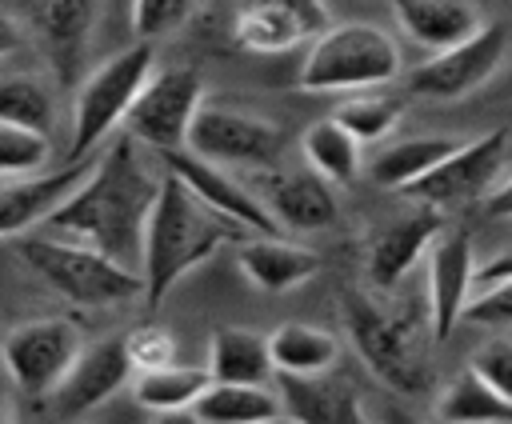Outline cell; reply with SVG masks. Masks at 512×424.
I'll list each match as a JSON object with an SVG mask.
<instances>
[{
	"mask_svg": "<svg viewBox=\"0 0 512 424\" xmlns=\"http://www.w3.org/2000/svg\"><path fill=\"white\" fill-rule=\"evenodd\" d=\"M160 188H164V176L148 168L140 140L120 132L104 148L88 184L40 232L96 248V252L140 272L144 236H148V220L160 200Z\"/></svg>",
	"mask_w": 512,
	"mask_h": 424,
	"instance_id": "obj_1",
	"label": "cell"
},
{
	"mask_svg": "<svg viewBox=\"0 0 512 424\" xmlns=\"http://www.w3.org/2000/svg\"><path fill=\"white\" fill-rule=\"evenodd\" d=\"M252 232L224 212L208 208L176 172L164 168V188L148 220L144 236V300L148 308H160V300L192 272L200 268L220 244H244Z\"/></svg>",
	"mask_w": 512,
	"mask_h": 424,
	"instance_id": "obj_2",
	"label": "cell"
},
{
	"mask_svg": "<svg viewBox=\"0 0 512 424\" xmlns=\"http://www.w3.org/2000/svg\"><path fill=\"white\" fill-rule=\"evenodd\" d=\"M344 304V328L352 336V348L360 352V360L368 364V372L376 380H384L392 392L400 396H420L432 384V336L420 332V324H412V316L392 312L388 304H380L376 296L348 288L340 296Z\"/></svg>",
	"mask_w": 512,
	"mask_h": 424,
	"instance_id": "obj_3",
	"label": "cell"
},
{
	"mask_svg": "<svg viewBox=\"0 0 512 424\" xmlns=\"http://www.w3.org/2000/svg\"><path fill=\"white\" fill-rule=\"evenodd\" d=\"M16 256L64 300L80 304V308H112L132 300L136 292H144V276L96 248L48 236V232H24L12 240Z\"/></svg>",
	"mask_w": 512,
	"mask_h": 424,
	"instance_id": "obj_4",
	"label": "cell"
},
{
	"mask_svg": "<svg viewBox=\"0 0 512 424\" xmlns=\"http://www.w3.org/2000/svg\"><path fill=\"white\" fill-rule=\"evenodd\" d=\"M400 48L376 24H332L324 36L312 40L300 64L304 92H364L392 84L400 76Z\"/></svg>",
	"mask_w": 512,
	"mask_h": 424,
	"instance_id": "obj_5",
	"label": "cell"
},
{
	"mask_svg": "<svg viewBox=\"0 0 512 424\" xmlns=\"http://www.w3.org/2000/svg\"><path fill=\"white\" fill-rule=\"evenodd\" d=\"M152 80V44H132L116 56H108L96 72L84 76L72 104V136H68V160L92 156L96 144L124 124L132 104L140 100L144 84Z\"/></svg>",
	"mask_w": 512,
	"mask_h": 424,
	"instance_id": "obj_6",
	"label": "cell"
},
{
	"mask_svg": "<svg viewBox=\"0 0 512 424\" xmlns=\"http://www.w3.org/2000/svg\"><path fill=\"white\" fill-rule=\"evenodd\" d=\"M200 72L196 68H160L152 72V80L144 84L140 100L132 104V112L124 116V132L132 140H140L144 148H152L156 156L168 152H184L192 124L200 116Z\"/></svg>",
	"mask_w": 512,
	"mask_h": 424,
	"instance_id": "obj_7",
	"label": "cell"
},
{
	"mask_svg": "<svg viewBox=\"0 0 512 424\" xmlns=\"http://www.w3.org/2000/svg\"><path fill=\"white\" fill-rule=\"evenodd\" d=\"M512 152V136L508 128H492L476 140H464L440 168H432L424 180L408 184L400 196H408L412 204H428V208H460V204H484L504 180L500 168Z\"/></svg>",
	"mask_w": 512,
	"mask_h": 424,
	"instance_id": "obj_8",
	"label": "cell"
},
{
	"mask_svg": "<svg viewBox=\"0 0 512 424\" xmlns=\"http://www.w3.org/2000/svg\"><path fill=\"white\" fill-rule=\"evenodd\" d=\"M80 352H84L80 348V332L64 316L24 320L4 340V364H8V372L16 380V388L24 396H32V400L52 396Z\"/></svg>",
	"mask_w": 512,
	"mask_h": 424,
	"instance_id": "obj_9",
	"label": "cell"
},
{
	"mask_svg": "<svg viewBox=\"0 0 512 424\" xmlns=\"http://www.w3.org/2000/svg\"><path fill=\"white\" fill-rule=\"evenodd\" d=\"M188 152L200 156V160H212L220 168H228V164L268 168L284 152V132L264 116H252V112H240V108L204 104L196 124H192Z\"/></svg>",
	"mask_w": 512,
	"mask_h": 424,
	"instance_id": "obj_10",
	"label": "cell"
},
{
	"mask_svg": "<svg viewBox=\"0 0 512 424\" xmlns=\"http://www.w3.org/2000/svg\"><path fill=\"white\" fill-rule=\"evenodd\" d=\"M508 52V28L504 24H484L472 40L428 56L408 72V92L424 100H456L476 92L504 60Z\"/></svg>",
	"mask_w": 512,
	"mask_h": 424,
	"instance_id": "obj_11",
	"label": "cell"
},
{
	"mask_svg": "<svg viewBox=\"0 0 512 424\" xmlns=\"http://www.w3.org/2000/svg\"><path fill=\"white\" fill-rule=\"evenodd\" d=\"M332 28L324 0H236L232 32L248 52H288Z\"/></svg>",
	"mask_w": 512,
	"mask_h": 424,
	"instance_id": "obj_12",
	"label": "cell"
},
{
	"mask_svg": "<svg viewBox=\"0 0 512 424\" xmlns=\"http://www.w3.org/2000/svg\"><path fill=\"white\" fill-rule=\"evenodd\" d=\"M96 164H100V156L92 152V156L68 160L56 172H36V176H24V180H8L4 192H0V232L8 240H16L24 232L44 228L88 184Z\"/></svg>",
	"mask_w": 512,
	"mask_h": 424,
	"instance_id": "obj_13",
	"label": "cell"
},
{
	"mask_svg": "<svg viewBox=\"0 0 512 424\" xmlns=\"http://www.w3.org/2000/svg\"><path fill=\"white\" fill-rule=\"evenodd\" d=\"M476 288L472 236L468 228H444L428 256V332L432 340H448V332L464 320V308Z\"/></svg>",
	"mask_w": 512,
	"mask_h": 424,
	"instance_id": "obj_14",
	"label": "cell"
},
{
	"mask_svg": "<svg viewBox=\"0 0 512 424\" xmlns=\"http://www.w3.org/2000/svg\"><path fill=\"white\" fill-rule=\"evenodd\" d=\"M160 164H164L168 172H176L208 208H216V212H224L228 220L244 224L252 236H284V228L276 224V216L268 212V204H264L256 192H248L236 176H228L220 164L200 160V156H192L188 148L160 156Z\"/></svg>",
	"mask_w": 512,
	"mask_h": 424,
	"instance_id": "obj_15",
	"label": "cell"
},
{
	"mask_svg": "<svg viewBox=\"0 0 512 424\" xmlns=\"http://www.w3.org/2000/svg\"><path fill=\"white\" fill-rule=\"evenodd\" d=\"M100 0H28V28L36 32L60 84H84L80 64L92 40Z\"/></svg>",
	"mask_w": 512,
	"mask_h": 424,
	"instance_id": "obj_16",
	"label": "cell"
},
{
	"mask_svg": "<svg viewBox=\"0 0 512 424\" xmlns=\"http://www.w3.org/2000/svg\"><path fill=\"white\" fill-rule=\"evenodd\" d=\"M444 228H448L444 224V212L440 208H428V204H416L404 216L388 220L372 236V244H368V280L376 288L400 284V276H408V268L424 252H432V244L440 240Z\"/></svg>",
	"mask_w": 512,
	"mask_h": 424,
	"instance_id": "obj_17",
	"label": "cell"
},
{
	"mask_svg": "<svg viewBox=\"0 0 512 424\" xmlns=\"http://www.w3.org/2000/svg\"><path fill=\"white\" fill-rule=\"evenodd\" d=\"M128 372H136V368L128 360L124 336H108V340L84 348L76 356V364L68 368V376L60 380V388L52 392L56 412L60 416H80V412L104 404L112 392H120L128 384Z\"/></svg>",
	"mask_w": 512,
	"mask_h": 424,
	"instance_id": "obj_18",
	"label": "cell"
},
{
	"mask_svg": "<svg viewBox=\"0 0 512 424\" xmlns=\"http://www.w3.org/2000/svg\"><path fill=\"white\" fill-rule=\"evenodd\" d=\"M276 384L284 412L296 424H368L360 388L336 372H316V376L276 372Z\"/></svg>",
	"mask_w": 512,
	"mask_h": 424,
	"instance_id": "obj_19",
	"label": "cell"
},
{
	"mask_svg": "<svg viewBox=\"0 0 512 424\" xmlns=\"http://www.w3.org/2000/svg\"><path fill=\"white\" fill-rule=\"evenodd\" d=\"M392 8L408 40H416L432 56L472 40L484 28V16L472 0H392Z\"/></svg>",
	"mask_w": 512,
	"mask_h": 424,
	"instance_id": "obj_20",
	"label": "cell"
},
{
	"mask_svg": "<svg viewBox=\"0 0 512 424\" xmlns=\"http://www.w3.org/2000/svg\"><path fill=\"white\" fill-rule=\"evenodd\" d=\"M268 212L284 232H320L336 224L340 204H336L332 180H324L312 168H300L268 184Z\"/></svg>",
	"mask_w": 512,
	"mask_h": 424,
	"instance_id": "obj_21",
	"label": "cell"
},
{
	"mask_svg": "<svg viewBox=\"0 0 512 424\" xmlns=\"http://www.w3.org/2000/svg\"><path fill=\"white\" fill-rule=\"evenodd\" d=\"M236 260L260 292H288L320 272V256L284 236H248L236 248Z\"/></svg>",
	"mask_w": 512,
	"mask_h": 424,
	"instance_id": "obj_22",
	"label": "cell"
},
{
	"mask_svg": "<svg viewBox=\"0 0 512 424\" xmlns=\"http://www.w3.org/2000/svg\"><path fill=\"white\" fill-rule=\"evenodd\" d=\"M464 140L456 136H412V140H396V144H384L372 164H368V176L376 188H388V192H404L408 184L424 180L432 168H440Z\"/></svg>",
	"mask_w": 512,
	"mask_h": 424,
	"instance_id": "obj_23",
	"label": "cell"
},
{
	"mask_svg": "<svg viewBox=\"0 0 512 424\" xmlns=\"http://www.w3.org/2000/svg\"><path fill=\"white\" fill-rule=\"evenodd\" d=\"M208 372L212 380H224V384H264L268 376H276L272 340L240 324L216 328L208 348Z\"/></svg>",
	"mask_w": 512,
	"mask_h": 424,
	"instance_id": "obj_24",
	"label": "cell"
},
{
	"mask_svg": "<svg viewBox=\"0 0 512 424\" xmlns=\"http://www.w3.org/2000/svg\"><path fill=\"white\" fill-rule=\"evenodd\" d=\"M436 416L444 424H512V400L500 396L472 364L460 368L436 396Z\"/></svg>",
	"mask_w": 512,
	"mask_h": 424,
	"instance_id": "obj_25",
	"label": "cell"
},
{
	"mask_svg": "<svg viewBox=\"0 0 512 424\" xmlns=\"http://www.w3.org/2000/svg\"><path fill=\"white\" fill-rule=\"evenodd\" d=\"M272 360L276 372H292V376H316V372H332L340 360V340L316 324H300L288 320L280 324L272 336Z\"/></svg>",
	"mask_w": 512,
	"mask_h": 424,
	"instance_id": "obj_26",
	"label": "cell"
},
{
	"mask_svg": "<svg viewBox=\"0 0 512 424\" xmlns=\"http://www.w3.org/2000/svg\"><path fill=\"white\" fill-rule=\"evenodd\" d=\"M284 412L280 392L264 384H224L212 380L208 392L196 400V416L204 424H260Z\"/></svg>",
	"mask_w": 512,
	"mask_h": 424,
	"instance_id": "obj_27",
	"label": "cell"
},
{
	"mask_svg": "<svg viewBox=\"0 0 512 424\" xmlns=\"http://www.w3.org/2000/svg\"><path fill=\"white\" fill-rule=\"evenodd\" d=\"M300 148H304L308 168L320 172V176L332 180V184H352L356 172H360V148H364V144H360L336 116L308 124Z\"/></svg>",
	"mask_w": 512,
	"mask_h": 424,
	"instance_id": "obj_28",
	"label": "cell"
},
{
	"mask_svg": "<svg viewBox=\"0 0 512 424\" xmlns=\"http://www.w3.org/2000/svg\"><path fill=\"white\" fill-rule=\"evenodd\" d=\"M212 384V372L208 368H180V364H168L160 372H136L132 380V396L136 404H144L148 412H184V408H196V400L208 392Z\"/></svg>",
	"mask_w": 512,
	"mask_h": 424,
	"instance_id": "obj_29",
	"label": "cell"
},
{
	"mask_svg": "<svg viewBox=\"0 0 512 424\" xmlns=\"http://www.w3.org/2000/svg\"><path fill=\"white\" fill-rule=\"evenodd\" d=\"M332 116H336L360 144H376V140H384V136L400 124V96H392V92H364V96L344 100Z\"/></svg>",
	"mask_w": 512,
	"mask_h": 424,
	"instance_id": "obj_30",
	"label": "cell"
},
{
	"mask_svg": "<svg viewBox=\"0 0 512 424\" xmlns=\"http://www.w3.org/2000/svg\"><path fill=\"white\" fill-rule=\"evenodd\" d=\"M52 96L40 80L32 76H4L0 84V120L4 124H24V128H36V132H48L52 128Z\"/></svg>",
	"mask_w": 512,
	"mask_h": 424,
	"instance_id": "obj_31",
	"label": "cell"
},
{
	"mask_svg": "<svg viewBox=\"0 0 512 424\" xmlns=\"http://www.w3.org/2000/svg\"><path fill=\"white\" fill-rule=\"evenodd\" d=\"M48 152H52L48 132H36V128H24V124H4L0 120V172H4V184L8 180L36 176L44 168Z\"/></svg>",
	"mask_w": 512,
	"mask_h": 424,
	"instance_id": "obj_32",
	"label": "cell"
},
{
	"mask_svg": "<svg viewBox=\"0 0 512 424\" xmlns=\"http://www.w3.org/2000/svg\"><path fill=\"white\" fill-rule=\"evenodd\" d=\"M196 0H132V32L148 44L188 24Z\"/></svg>",
	"mask_w": 512,
	"mask_h": 424,
	"instance_id": "obj_33",
	"label": "cell"
},
{
	"mask_svg": "<svg viewBox=\"0 0 512 424\" xmlns=\"http://www.w3.org/2000/svg\"><path fill=\"white\" fill-rule=\"evenodd\" d=\"M124 344H128V360H132L136 372H160V368L176 364V344H172V336H168L164 328H156V324L132 328V332L124 336Z\"/></svg>",
	"mask_w": 512,
	"mask_h": 424,
	"instance_id": "obj_34",
	"label": "cell"
},
{
	"mask_svg": "<svg viewBox=\"0 0 512 424\" xmlns=\"http://www.w3.org/2000/svg\"><path fill=\"white\" fill-rule=\"evenodd\" d=\"M464 320L468 324H480V328H508L512 324V280H500L492 288H480L468 300Z\"/></svg>",
	"mask_w": 512,
	"mask_h": 424,
	"instance_id": "obj_35",
	"label": "cell"
},
{
	"mask_svg": "<svg viewBox=\"0 0 512 424\" xmlns=\"http://www.w3.org/2000/svg\"><path fill=\"white\" fill-rule=\"evenodd\" d=\"M472 368H476L500 396L512 400V344H508V340H488V344H480L476 356H472Z\"/></svg>",
	"mask_w": 512,
	"mask_h": 424,
	"instance_id": "obj_36",
	"label": "cell"
},
{
	"mask_svg": "<svg viewBox=\"0 0 512 424\" xmlns=\"http://www.w3.org/2000/svg\"><path fill=\"white\" fill-rule=\"evenodd\" d=\"M500 280H512V252H500V256H492L488 264L476 268V288H492Z\"/></svg>",
	"mask_w": 512,
	"mask_h": 424,
	"instance_id": "obj_37",
	"label": "cell"
},
{
	"mask_svg": "<svg viewBox=\"0 0 512 424\" xmlns=\"http://www.w3.org/2000/svg\"><path fill=\"white\" fill-rule=\"evenodd\" d=\"M480 212H484L488 220H504V216H512V176H508V180L480 204Z\"/></svg>",
	"mask_w": 512,
	"mask_h": 424,
	"instance_id": "obj_38",
	"label": "cell"
},
{
	"mask_svg": "<svg viewBox=\"0 0 512 424\" xmlns=\"http://www.w3.org/2000/svg\"><path fill=\"white\" fill-rule=\"evenodd\" d=\"M384 424H424L416 412H408L404 404H388L384 408Z\"/></svg>",
	"mask_w": 512,
	"mask_h": 424,
	"instance_id": "obj_39",
	"label": "cell"
},
{
	"mask_svg": "<svg viewBox=\"0 0 512 424\" xmlns=\"http://www.w3.org/2000/svg\"><path fill=\"white\" fill-rule=\"evenodd\" d=\"M152 424H204V420L196 416V408H184V412H160Z\"/></svg>",
	"mask_w": 512,
	"mask_h": 424,
	"instance_id": "obj_40",
	"label": "cell"
},
{
	"mask_svg": "<svg viewBox=\"0 0 512 424\" xmlns=\"http://www.w3.org/2000/svg\"><path fill=\"white\" fill-rule=\"evenodd\" d=\"M260 424H296L288 412H280V416H272V420H260Z\"/></svg>",
	"mask_w": 512,
	"mask_h": 424,
	"instance_id": "obj_41",
	"label": "cell"
}]
</instances>
